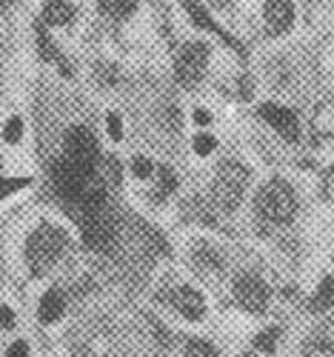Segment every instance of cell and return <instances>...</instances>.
I'll use <instances>...</instances> for the list:
<instances>
[{"label": "cell", "instance_id": "1", "mask_svg": "<svg viewBox=\"0 0 334 357\" xmlns=\"http://www.w3.org/2000/svg\"><path fill=\"white\" fill-rule=\"evenodd\" d=\"M246 183H249V169L240 160H223L215 177V186H211V197H215L218 209L234 212L243 200V192H246Z\"/></svg>", "mask_w": 334, "mask_h": 357}, {"label": "cell", "instance_id": "2", "mask_svg": "<svg viewBox=\"0 0 334 357\" xmlns=\"http://www.w3.org/2000/svg\"><path fill=\"white\" fill-rule=\"evenodd\" d=\"M255 206L260 218H266L268 223H291L294 212H297V200H294V192L286 181H268L257 197H255Z\"/></svg>", "mask_w": 334, "mask_h": 357}, {"label": "cell", "instance_id": "3", "mask_svg": "<svg viewBox=\"0 0 334 357\" xmlns=\"http://www.w3.org/2000/svg\"><path fill=\"white\" fill-rule=\"evenodd\" d=\"M63 246H66V237L57 226H40L26 243V260L32 266V272L49 269V266L60 257Z\"/></svg>", "mask_w": 334, "mask_h": 357}, {"label": "cell", "instance_id": "4", "mask_svg": "<svg viewBox=\"0 0 334 357\" xmlns=\"http://www.w3.org/2000/svg\"><path fill=\"white\" fill-rule=\"evenodd\" d=\"M206 63H208V46L200 43V40H189V43L180 46V52H177L174 75H177V80L183 86H195L200 80Z\"/></svg>", "mask_w": 334, "mask_h": 357}, {"label": "cell", "instance_id": "5", "mask_svg": "<svg viewBox=\"0 0 334 357\" xmlns=\"http://www.w3.org/2000/svg\"><path fill=\"white\" fill-rule=\"evenodd\" d=\"M234 297L240 301L243 309L249 312H263L268 303V286L257 275H240L234 280Z\"/></svg>", "mask_w": 334, "mask_h": 357}, {"label": "cell", "instance_id": "6", "mask_svg": "<svg viewBox=\"0 0 334 357\" xmlns=\"http://www.w3.org/2000/svg\"><path fill=\"white\" fill-rule=\"evenodd\" d=\"M260 117L268 123V126H275L289 143H297L300 140V123H297V114L286 106H278V103H263L260 106Z\"/></svg>", "mask_w": 334, "mask_h": 357}, {"label": "cell", "instance_id": "7", "mask_svg": "<svg viewBox=\"0 0 334 357\" xmlns=\"http://www.w3.org/2000/svg\"><path fill=\"white\" fill-rule=\"evenodd\" d=\"M66 149H69V158L83 166H92V160L98 158V140L83 126H75L66 132Z\"/></svg>", "mask_w": 334, "mask_h": 357}, {"label": "cell", "instance_id": "8", "mask_svg": "<svg viewBox=\"0 0 334 357\" xmlns=\"http://www.w3.org/2000/svg\"><path fill=\"white\" fill-rule=\"evenodd\" d=\"M263 15H266V23H268V29L275 35H283L286 29L294 23V6H291V0H266Z\"/></svg>", "mask_w": 334, "mask_h": 357}, {"label": "cell", "instance_id": "9", "mask_svg": "<svg viewBox=\"0 0 334 357\" xmlns=\"http://www.w3.org/2000/svg\"><path fill=\"white\" fill-rule=\"evenodd\" d=\"M174 309L189 317V320H200L203 312H206V303H203V294L195 291V289H180L174 291Z\"/></svg>", "mask_w": 334, "mask_h": 357}, {"label": "cell", "instance_id": "10", "mask_svg": "<svg viewBox=\"0 0 334 357\" xmlns=\"http://www.w3.org/2000/svg\"><path fill=\"white\" fill-rule=\"evenodd\" d=\"M43 20L49 26H66L75 20V6L72 0H46L43 3Z\"/></svg>", "mask_w": 334, "mask_h": 357}, {"label": "cell", "instance_id": "11", "mask_svg": "<svg viewBox=\"0 0 334 357\" xmlns=\"http://www.w3.org/2000/svg\"><path fill=\"white\" fill-rule=\"evenodd\" d=\"M63 312H66L63 294H60L57 289L46 291V294H43V301H40V320H43V323H54V320L63 317Z\"/></svg>", "mask_w": 334, "mask_h": 357}, {"label": "cell", "instance_id": "12", "mask_svg": "<svg viewBox=\"0 0 334 357\" xmlns=\"http://www.w3.org/2000/svg\"><path fill=\"white\" fill-rule=\"evenodd\" d=\"M331 306H334V278L328 275V278H323L320 289H317L314 297H312V309H314V312H326V309H331Z\"/></svg>", "mask_w": 334, "mask_h": 357}, {"label": "cell", "instance_id": "13", "mask_svg": "<svg viewBox=\"0 0 334 357\" xmlns=\"http://www.w3.org/2000/svg\"><path fill=\"white\" fill-rule=\"evenodd\" d=\"M195 260H197L200 269H211V272L223 269V257H220V252H218V249H211V246H206V243L195 249Z\"/></svg>", "mask_w": 334, "mask_h": 357}, {"label": "cell", "instance_id": "14", "mask_svg": "<svg viewBox=\"0 0 334 357\" xmlns=\"http://www.w3.org/2000/svg\"><path fill=\"white\" fill-rule=\"evenodd\" d=\"M303 357H334V346L326 337H312L303 349Z\"/></svg>", "mask_w": 334, "mask_h": 357}, {"label": "cell", "instance_id": "15", "mask_svg": "<svg viewBox=\"0 0 334 357\" xmlns=\"http://www.w3.org/2000/svg\"><path fill=\"white\" fill-rule=\"evenodd\" d=\"M174 189H177V177H174V172H172L169 166H158V192H160V197L172 195Z\"/></svg>", "mask_w": 334, "mask_h": 357}, {"label": "cell", "instance_id": "16", "mask_svg": "<svg viewBox=\"0 0 334 357\" xmlns=\"http://www.w3.org/2000/svg\"><path fill=\"white\" fill-rule=\"evenodd\" d=\"M186 357H218V349L208 340H189L186 343Z\"/></svg>", "mask_w": 334, "mask_h": 357}, {"label": "cell", "instance_id": "17", "mask_svg": "<svg viewBox=\"0 0 334 357\" xmlns=\"http://www.w3.org/2000/svg\"><path fill=\"white\" fill-rule=\"evenodd\" d=\"M278 329H266V332H260L257 337H255V349H260V351H275L278 349Z\"/></svg>", "mask_w": 334, "mask_h": 357}, {"label": "cell", "instance_id": "18", "mask_svg": "<svg viewBox=\"0 0 334 357\" xmlns=\"http://www.w3.org/2000/svg\"><path fill=\"white\" fill-rule=\"evenodd\" d=\"M183 3H186V9H189V15L195 17V23H200V26H206V29H215V32H220V29L215 26V23H211V17L200 9V3H197V0H183Z\"/></svg>", "mask_w": 334, "mask_h": 357}, {"label": "cell", "instance_id": "19", "mask_svg": "<svg viewBox=\"0 0 334 357\" xmlns=\"http://www.w3.org/2000/svg\"><path fill=\"white\" fill-rule=\"evenodd\" d=\"M20 137H23V121L20 117H9V123L3 129V140L6 143H20Z\"/></svg>", "mask_w": 334, "mask_h": 357}, {"label": "cell", "instance_id": "20", "mask_svg": "<svg viewBox=\"0 0 334 357\" xmlns=\"http://www.w3.org/2000/svg\"><path fill=\"white\" fill-rule=\"evenodd\" d=\"M314 126H317L320 132H331V129H334V106H323V109L317 112Z\"/></svg>", "mask_w": 334, "mask_h": 357}, {"label": "cell", "instance_id": "21", "mask_svg": "<svg viewBox=\"0 0 334 357\" xmlns=\"http://www.w3.org/2000/svg\"><path fill=\"white\" fill-rule=\"evenodd\" d=\"M192 143H195V152L197 155H211V152H215V146H218V140L211 137V135H197Z\"/></svg>", "mask_w": 334, "mask_h": 357}, {"label": "cell", "instance_id": "22", "mask_svg": "<svg viewBox=\"0 0 334 357\" xmlns=\"http://www.w3.org/2000/svg\"><path fill=\"white\" fill-rule=\"evenodd\" d=\"M132 172H135L137 177H149L151 172H155V163H151L149 158H143V155H140V158H135V163H132Z\"/></svg>", "mask_w": 334, "mask_h": 357}, {"label": "cell", "instance_id": "23", "mask_svg": "<svg viewBox=\"0 0 334 357\" xmlns=\"http://www.w3.org/2000/svg\"><path fill=\"white\" fill-rule=\"evenodd\" d=\"M135 6H137V0H114V15L126 17V15L135 12Z\"/></svg>", "mask_w": 334, "mask_h": 357}, {"label": "cell", "instance_id": "24", "mask_svg": "<svg viewBox=\"0 0 334 357\" xmlns=\"http://www.w3.org/2000/svg\"><path fill=\"white\" fill-rule=\"evenodd\" d=\"M109 135H112V140H120V137H123V123H120V117H117V114H109Z\"/></svg>", "mask_w": 334, "mask_h": 357}, {"label": "cell", "instance_id": "25", "mask_svg": "<svg viewBox=\"0 0 334 357\" xmlns=\"http://www.w3.org/2000/svg\"><path fill=\"white\" fill-rule=\"evenodd\" d=\"M0 326H3V329H12V326H15V314H12V309L0 306Z\"/></svg>", "mask_w": 334, "mask_h": 357}, {"label": "cell", "instance_id": "26", "mask_svg": "<svg viewBox=\"0 0 334 357\" xmlns=\"http://www.w3.org/2000/svg\"><path fill=\"white\" fill-rule=\"evenodd\" d=\"M9 357H29V346H26L23 340L12 343V346H9Z\"/></svg>", "mask_w": 334, "mask_h": 357}, {"label": "cell", "instance_id": "27", "mask_svg": "<svg viewBox=\"0 0 334 357\" xmlns=\"http://www.w3.org/2000/svg\"><path fill=\"white\" fill-rule=\"evenodd\" d=\"M195 123H200V126H208V123H211V114H208L206 109H197V112H195Z\"/></svg>", "mask_w": 334, "mask_h": 357}, {"label": "cell", "instance_id": "28", "mask_svg": "<svg viewBox=\"0 0 334 357\" xmlns=\"http://www.w3.org/2000/svg\"><path fill=\"white\" fill-rule=\"evenodd\" d=\"M240 95H243V98H249V95H252V80H249L246 75L240 77Z\"/></svg>", "mask_w": 334, "mask_h": 357}, {"label": "cell", "instance_id": "29", "mask_svg": "<svg viewBox=\"0 0 334 357\" xmlns=\"http://www.w3.org/2000/svg\"><path fill=\"white\" fill-rule=\"evenodd\" d=\"M208 6H215V9H229V6H231V0H208Z\"/></svg>", "mask_w": 334, "mask_h": 357}, {"label": "cell", "instance_id": "30", "mask_svg": "<svg viewBox=\"0 0 334 357\" xmlns=\"http://www.w3.org/2000/svg\"><path fill=\"white\" fill-rule=\"evenodd\" d=\"M103 12H114V0H98Z\"/></svg>", "mask_w": 334, "mask_h": 357}, {"label": "cell", "instance_id": "31", "mask_svg": "<svg viewBox=\"0 0 334 357\" xmlns=\"http://www.w3.org/2000/svg\"><path fill=\"white\" fill-rule=\"evenodd\" d=\"M9 3H12V0H0V9H9Z\"/></svg>", "mask_w": 334, "mask_h": 357}, {"label": "cell", "instance_id": "32", "mask_svg": "<svg viewBox=\"0 0 334 357\" xmlns=\"http://www.w3.org/2000/svg\"><path fill=\"white\" fill-rule=\"evenodd\" d=\"M243 357H255V354H243Z\"/></svg>", "mask_w": 334, "mask_h": 357}]
</instances>
